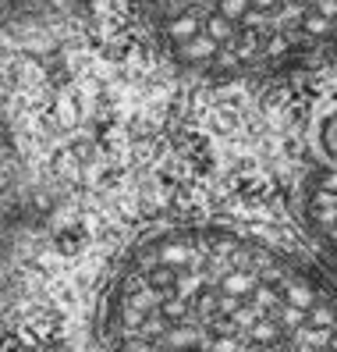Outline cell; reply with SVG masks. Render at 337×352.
Returning a JSON list of instances; mask_svg holds the SVG:
<instances>
[{"instance_id":"6da1fadb","label":"cell","mask_w":337,"mask_h":352,"mask_svg":"<svg viewBox=\"0 0 337 352\" xmlns=\"http://www.w3.org/2000/svg\"><path fill=\"white\" fill-rule=\"evenodd\" d=\"M107 352H337V281L256 235L174 224L121 256Z\"/></svg>"},{"instance_id":"7a4b0ae2","label":"cell","mask_w":337,"mask_h":352,"mask_svg":"<svg viewBox=\"0 0 337 352\" xmlns=\"http://www.w3.org/2000/svg\"><path fill=\"white\" fill-rule=\"evenodd\" d=\"M146 36L206 78H281L337 57V0H135Z\"/></svg>"},{"instance_id":"3957f363","label":"cell","mask_w":337,"mask_h":352,"mask_svg":"<svg viewBox=\"0 0 337 352\" xmlns=\"http://www.w3.org/2000/svg\"><path fill=\"white\" fill-rule=\"evenodd\" d=\"M302 217L312 239L337 263V103L312 125L309 160L302 175Z\"/></svg>"},{"instance_id":"277c9868","label":"cell","mask_w":337,"mask_h":352,"mask_svg":"<svg viewBox=\"0 0 337 352\" xmlns=\"http://www.w3.org/2000/svg\"><path fill=\"white\" fill-rule=\"evenodd\" d=\"M14 210H18V164H14L11 132L0 118V239L11 232Z\"/></svg>"},{"instance_id":"5b68a950","label":"cell","mask_w":337,"mask_h":352,"mask_svg":"<svg viewBox=\"0 0 337 352\" xmlns=\"http://www.w3.org/2000/svg\"><path fill=\"white\" fill-rule=\"evenodd\" d=\"M82 0H0V18L11 22H50V18L71 14Z\"/></svg>"}]
</instances>
